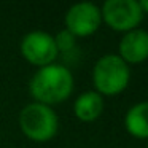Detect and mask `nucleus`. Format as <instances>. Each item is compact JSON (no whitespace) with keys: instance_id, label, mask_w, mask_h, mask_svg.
Wrapping results in <instances>:
<instances>
[{"instance_id":"nucleus-3","label":"nucleus","mask_w":148,"mask_h":148,"mask_svg":"<svg viewBox=\"0 0 148 148\" xmlns=\"http://www.w3.org/2000/svg\"><path fill=\"white\" fill-rule=\"evenodd\" d=\"M19 127L32 142H48L58 134L59 118L53 107L38 102H30L19 113Z\"/></svg>"},{"instance_id":"nucleus-12","label":"nucleus","mask_w":148,"mask_h":148,"mask_svg":"<svg viewBox=\"0 0 148 148\" xmlns=\"http://www.w3.org/2000/svg\"><path fill=\"white\" fill-rule=\"evenodd\" d=\"M147 148H148V147H147Z\"/></svg>"},{"instance_id":"nucleus-7","label":"nucleus","mask_w":148,"mask_h":148,"mask_svg":"<svg viewBox=\"0 0 148 148\" xmlns=\"http://www.w3.org/2000/svg\"><path fill=\"white\" fill-rule=\"evenodd\" d=\"M118 56L131 67L148 59V30L137 29L123 34L118 45Z\"/></svg>"},{"instance_id":"nucleus-11","label":"nucleus","mask_w":148,"mask_h":148,"mask_svg":"<svg viewBox=\"0 0 148 148\" xmlns=\"http://www.w3.org/2000/svg\"><path fill=\"white\" fill-rule=\"evenodd\" d=\"M138 5H140L143 14H148V0H140V2H138Z\"/></svg>"},{"instance_id":"nucleus-4","label":"nucleus","mask_w":148,"mask_h":148,"mask_svg":"<svg viewBox=\"0 0 148 148\" xmlns=\"http://www.w3.org/2000/svg\"><path fill=\"white\" fill-rule=\"evenodd\" d=\"M100 13L102 23L123 34L137 29L143 19V11L137 0H107L100 7Z\"/></svg>"},{"instance_id":"nucleus-6","label":"nucleus","mask_w":148,"mask_h":148,"mask_svg":"<svg viewBox=\"0 0 148 148\" xmlns=\"http://www.w3.org/2000/svg\"><path fill=\"white\" fill-rule=\"evenodd\" d=\"M64 24L65 29L73 34L77 38L92 35L102 26L100 7H97L92 2H80L72 5L65 13Z\"/></svg>"},{"instance_id":"nucleus-2","label":"nucleus","mask_w":148,"mask_h":148,"mask_svg":"<svg viewBox=\"0 0 148 148\" xmlns=\"http://www.w3.org/2000/svg\"><path fill=\"white\" fill-rule=\"evenodd\" d=\"M131 81V67L118 54H103L92 67L94 91L100 96H116L127 88Z\"/></svg>"},{"instance_id":"nucleus-1","label":"nucleus","mask_w":148,"mask_h":148,"mask_svg":"<svg viewBox=\"0 0 148 148\" xmlns=\"http://www.w3.org/2000/svg\"><path fill=\"white\" fill-rule=\"evenodd\" d=\"M75 86L72 72L62 64L40 67L29 81V92L34 100L45 105H58L70 97Z\"/></svg>"},{"instance_id":"nucleus-9","label":"nucleus","mask_w":148,"mask_h":148,"mask_svg":"<svg viewBox=\"0 0 148 148\" xmlns=\"http://www.w3.org/2000/svg\"><path fill=\"white\" fill-rule=\"evenodd\" d=\"M124 127L132 137L148 138V100L129 107L124 115Z\"/></svg>"},{"instance_id":"nucleus-10","label":"nucleus","mask_w":148,"mask_h":148,"mask_svg":"<svg viewBox=\"0 0 148 148\" xmlns=\"http://www.w3.org/2000/svg\"><path fill=\"white\" fill-rule=\"evenodd\" d=\"M54 43L59 53H69L77 45V37L72 32H69L67 29H62L54 35Z\"/></svg>"},{"instance_id":"nucleus-5","label":"nucleus","mask_w":148,"mask_h":148,"mask_svg":"<svg viewBox=\"0 0 148 148\" xmlns=\"http://www.w3.org/2000/svg\"><path fill=\"white\" fill-rule=\"evenodd\" d=\"M21 54L29 64L35 67H45V65L54 64L58 59L59 51L54 43V35L45 32V30H32L27 32L21 40Z\"/></svg>"},{"instance_id":"nucleus-8","label":"nucleus","mask_w":148,"mask_h":148,"mask_svg":"<svg viewBox=\"0 0 148 148\" xmlns=\"http://www.w3.org/2000/svg\"><path fill=\"white\" fill-rule=\"evenodd\" d=\"M103 108H105L103 97L92 89L81 92L73 102L75 116H77L80 121H84V123L96 121V119L102 115Z\"/></svg>"}]
</instances>
